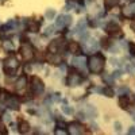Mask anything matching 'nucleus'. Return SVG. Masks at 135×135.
<instances>
[{
  "mask_svg": "<svg viewBox=\"0 0 135 135\" xmlns=\"http://www.w3.org/2000/svg\"><path fill=\"white\" fill-rule=\"evenodd\" d=\"M128 132H130V134H135V128H134V127H132V128H131V130H130V131H128Z\"/></svg>",
  "mask_w": 135,
  "mask_h": 135,
  "instance_id": "29",
  "label": "nucleus"
},
{
  "mask_svg": "<svg viewBox=\"0 0 135 135\" xmlns=\"http://www.w3.org/2000/svg\"><path fill=\"white\" fill-rule=\"evenodd\" d=\"M60 49H61V41H58V39L53 41V42L50 43V46H49V51H50L51 54H57V53L60 51Z\"/></svg>",
  "mask_w": 135,
  "mask_h": 135,
  "instance_id": "9",
  "label": "nucleus"
},
{
  "mask_svg": "<svg viewBox=\"0 0 135 135\" xmlns=\"http://www.w3.org/2000/svg\"><path fill=\"white\" fill-rule=\"evenodd\" d=\"M68 83H69L70 86H76L81 83V76L77 74V73H70L69 78H68Z\"/></svg>",
  "mask_w": 135,
  "mask_h": 135,
  "instance_id": "7",
  "label": "nucleus"
},
{
  "mask_svg": "<svg viewBox=\"0 0 135 135\" xmlns=\"http://www.w3.org/2000/svg\"><path fill=\"white\" fill-rule=\"evenodd\" d=\"M43 89H45L43 83L39 80L38 77H32L31 78V91L35 93V95H39V93L43 92Z\"/></svg>",
  "mask_w": 135,
  "mask_h": 135,
  "instance_id": "4",
  "label": "nucleus"
},
{
  "mask_svg": "<svg viewBox=\"0 0 135 135\" xmlns=\"http://www.w3.org/2000/svg\"><path fill=\"white\" fill-rule=\"evenodd\" d=\"M46 31H47L46 34H51V32H53V27H49V28H47Z\"/></svg>",
  "mask_w": 135,
  "mask_h": 135,
  "instance_id": "28",
  "label": "nucleus"
},
{
  "mask_svg": "<svg viewBox=\"0 0 135 135\" xmlns=\"http://www.w3.org/2000/svg\"><path fill=\"white\" fill-rule=\"evenodd\" d=\"M18 68H19V61L15 57H8L4 61V70L8 76H14Z\"/></svg>",
  "mask_w": 135,
  "mask_h": 135,
  "instance_id": "2",
  "label": "nucleus"
},
{
  "mask_svg": "<svg viewBox=\"0 0 135 135\" xmlns=\"http://www.w3.org/2000/svg\"><path fill=\"white\" fill-rule=\"evenodd\" d=\"M131 27H132V30L135 31V22H134V23H131Z\"/></svg>",
  "mask_w": 135,
  "mask_h": 135,
  "instance_id": "30",
  "label": "nucleus"
},
{
  "mask_svg": "<svg viewBox=\"0 0 135 135\" xmlns=\"http://www.w3.org/2000/svg\"><path fill=\"white\" fill-rule=\"evenodd\" d=\"M3 47H4L6 50H14V45L11 43L9 41H4V42H3Z\"/></svg>",
  "mask_w": 135,
  "mask_h": 135,
  "instance_id": "18",
  "label": "nucleus"
},
{
  "mask_svg": "<svg viewBox=\"0 0 135 135\" xmlns=\"http://www.w3.org/2000/svg\"><path fill=\"white\" fill-rule=\"evenodd\" d=\"M62 111L65 112V114H68V115H70L72 112H73V109H72V108H69V107H66V105H65V107H62Z\"/></svg>",
  "mask_w": 135,
  "mask_h": 135,
  "instance_id": "19",
  "label": "nucleus"
},
{
  "mask_svg": "<svg viewBox=\"0 0 135 135\" xmlns=\"http://www.w3.org/2000/svg\"><path fill=\"white\" fill-rule=\"evenodd\" d=\"M2 112H3V108H0V115H2Z\"/></svg>",
  "mask_w": 135,
  "mask_h": 135,
  "instance_id": "32",
  "label": "nucleus"
},
{
  "mask_svg": "<svg viewBox=\"0 0 135 135\" xmlns=\"http://www.w3.org/2000/svg\"><path fill=\"white\" fill-rule=\"evenodd\" d=\"M88 68L92 73H101L104 69V58L101 54H95L88 60Z\"/></svg>",
  "mask_w": 135,
  "mask_h": 135,
  "instance_id": "1",
  "label": "nucleus"
},
{
  "mask_svg": "<svg viewBox=\"0 0 135 135\" xmlns=\"http://www.w3.org/2000/svg\"><path fill=\"white\" fill-rule=\"evenodd\" d=\"M38 30H39L38 25H37V23H34V22H30V23H28V31H31V32H37Z\"/></svg>",
  "mask_w": 135,
  "mask_h": 135,
  "instance_id": "17",
  "label": "nucleus"
},
{
  "mask_svg": "<svg viewBox=\"0 0 135 135\" xmlns=\"http://www.w3.org/2000/svg\"><path fill=\"white\" fill-rule=\"evenodd\" d=\"M130 50H131V54H135V45L134 43H130Z\"/></svg>",
  "mask_w": 135,
  "mask_h": 135,
  "instance_id": "23",
  "label": "nucleus"
},
{
  "mask_svg": "<svg viewBox=\"0 0 135 135\" xmlns=\"http://www.w3.org/2000/svg\"><path fill=\"white\" fill-rule=\"evenodd\" d=\"M19 131H20L22 134H26V132H28V131H30V124H28L27 122L22 120V122L19 123Z\"/></svg>",
  "mask_w": 135,
  "mask_h": 135,
  "instance_id": "13",
  "label": "nucleus"
},
{
  "mask_svg": "<svg viewBox=\"0 0 135 135\" xmlns=\"http://www.w3.org/2000/svg\"><path fill=\"white\" fill-rule=\"evenodd\" d=\"M115 128H116V131H120V130H122V126H120V123H119V122L115 123Z\"/></svg>",
  "mask_w": 135,
  "mask_h": 135,
  "instance_id": "24",
  "label": "nucleus"
},
{
  "mask_svg": "<svg viewBox=\"0 0 135 135\" xmlns=\"http://www.w3.org/2000/svg\"><path fill=\"white\" fill-rule=\"evenodd\" d=\"M120 92H122V93H124V92L127 93V92H128V89H127V88H120Z\"/></svg>",
  "mask_w": 135,
  "mask_h": 135,
  "instance_id": "26",
  "label": "nucleus"
},
{
  "mask_svg": "<svg viewBox=\"0 0 135 135\" xmlns=\"http://www.w3.org/2000/svg\"><path fill=\"white\" fill-rule=\"evenodd\" d=\"M119 105H120V108H127V105H128V99L126 97V96H122L120 99H119Z\"/></svg>",
  "mask_w": 135,
  "mask_h": 135,
  "instance_id": "16",
  "label": "nucleus"
},
{
  "mask_svg": "<svg viewBox=\"0 0 135 135\" xmlns=\"http://www.w3.org/2000/svg\"><path fill=\"white\" fill-rule=\"evenodd\" d=\"M103 92H104V93H107V95H108L109 97H111L112 95H114V92H112V91H111V89H108V88H105V89H104V91H103Z\"/></svg>",
  "mask_w": 135,
  "mask_h": 135,
  "instance_id": "22",
  "label": "nucleus"
},
{
  "mask_svg": "<svg viewBox=\"0 0 135 135\" xmlns=\"http://www.w3.org/2000/svg\"><path fill=\"white\" fill-rule=\"evenodd\" d=\"M101 46L108 47V46H109V41H108V39H103V41H101Z\"/></svg>",
  "mask_w": 135,
  "mask_h": 135,
  "instance_id": "21",
  "label": "nucleus"
},
{
  "mask_svg": "<svg viewBox=\"0 0 135 135\" xmlns=\"http://www.w3.org/2000/svg\"><path fill=\"white\" fill-rule=\"evenodd\" d=\"M20 53H22V57H23L25 61H31L34 58V50L31 47V45H28V43H23V45H22Z\"/></svg>",
  "mask_w": 135,
  "mask_h": 135,
  "instance_id": "3",
  "label": "nucleus"
},
{
  "mask_svg": "<svg viewBox=\"0 0 135 135\" xmlns=\"http://www.w3.org/2000/svg\"><path fill=\"white\" fill-rule=\"evenodd\" d=\"M69 51L74 55H80L81 54V47L77 42H70L69 43Z\"/></svg>",
  "mask_w": 135,
  "mask_h": 135,
  "instance_id": "10",
  "label": "nucleus"
},
{
  "mask_svg": "<svg viewBox=\"0 0 135 135\" xmlns=\"http://www.w3.org/2000/svg\"><path fill=\"white\" fill-rule=\"evenodd\" d=\"M123 15L127 18H134L135 16V3H130L123 8Z\"/></svg>",
  "mask_w": 135,
  "mask_h": 135,
  "instance_id": "6",
  "label": "nucleus"
},
{
  "mask_svg": "<svg viewBox=\"0 0 135 135\" xmlns=\"http://www.w3.org/2000/svg\"><path fill=\"white\" fill-rule=\"evenodd\" d=\"M73 2H77V3H83V0H73Z\"/></svg>",
  "mask_w": 135,
  "mask_h": 135,
  "instance_id": "31",
  "label": "nucleus"
},
{
  "mask_svg": "<svg viewBox=\"0 0 135 135\" xmlns=\"http://www.w3.org/2000/svg\"><path fill=\"white\" fill-rule=\"evenodd\" d=\"M119 3V0H104V6L107 9H111L112 7H115Z\"/></svg>",
  "mask_w": 135,
  "mask_h": 135,
  "instance_id": "15",
  "label": "nucleus"
},
{
  "mask_svg": "<svg viewBox=\"0 0 135 135\" xmlns=\"http://www.w3.org/2000/svg\"><path fill=\"white\" fill-rule=\"evenodd\" d=\"M70 22V16H58L57 22H55V26L57 27H64L65 23H69Z\"/></svg>",
  "mask_w": 135,
  "mask_h": 135,
  "instance_id": "12",
  "label": "nucleus"
},
{
  "mask_svg": "<svg viewBox=\"0 0 135 135\" xmlns=\"http://www.w3.org/2000/svg\"><path fill=\"white\" fill-rule=\"evenodd\" d=\"M46 18H49V19L54 18V11H53V9H49L47 12H46Z\"/></svg>",
  "mask_w": 135,
  "mask_h": 135,
  "instance_id": "20",
  "label": "nucleus"
},
{
  "mask_svg": "<svg viewBox=\"0 0 135 135\" xmlns=\"http://www.w3.org/2000/svg\"><path fill=\"white\" fill-rule=\"evenodd\" d=\"M26 84H27V78H26L25 76H22V77L18 78V81H16V84H15V88L18 89V91H22V89H25Z\"/></svg>",
  "mask_w": 135,
  "mask_h": 135,
  "instance_id": "11",
  "label": "nucleus"
},
{
  "mask_svg": "<svg viewBox=\"0 0 135 135\" xmlns=\"http://www.w3.org/2000/svg\"><path fill=\"white\" fill-rule=\"evenodd\" d=\"M9 118H11V116H9L8 114H6V115H4V120H6V122H9Z\"/></svg>",
  "mask_w": 135,
  "mask_h": 135,
  "instance_id": "27",
  "label": "nucleus"
},
{
  "mask_svg": "<svg viewBox=\"0 0 135 135\" xmlns=\"http://www.w3.org/2000/svg\"><path fill=\"white\" fill-rule=\"evenodd\" d=\"M0 132H6V130H4V124H3V123H0Z\"/></svg>",
  "mask_w": 135,
  "mask_h": 135,
  "instance_id": "25",
  "label": "nucleus"
},
{
  "mask_svg": "<svg viewBox=\"0 0 135 135\" xmlns=\"http://www.w3.org/2000/svg\"><path fill=\"white\" fill-rule=\"evenodd\" d=\"M105 30H107V32L109 34V35H112V37H122V30L115 23H109L105 27Z\"/></svg>",
  "mask_w": 135,
  "mask_h": 135,
  "instance_id": "5",
  "label": "nucleus"
},
{
  "mask_svg": "<svg viewBox=\"0 0 135 135\" xmlns=\"http://www.w3.org/2000/svg\"><path fill=\"white\" fill-rule=\"evenodd\" d=\"M69 132L70 134H83L84 132V126L80 123H72L69 126Z\"/></svg>",
  "mask_w": 135,
  "mask_h": 135,
  "instance_id": "8",
  "label": "nucleus"
},
{
  "mask_svg": "<svg viewBox=\"0 0 135 135\" xmlns=\"http://www.w3.org/2000/svg\"><path fill=\"white\" fill-rule=\"evenodd\" d=\"M7 105L11 108V109H18L19 108V103H18V100L14 99V97H11L7 100Z\"/></svg>",
  "mask_w": 135,
  "mask_h": 135,
  "instance_id": "14",
  "label": "nucleus"
}]
</instances>
